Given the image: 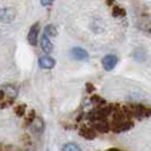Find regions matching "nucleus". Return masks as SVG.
<instances>
[{"instance_id":"12","label":"nucleus","mask_w":151,"mask_h":151,"mask_svg":"<svg viewBox=\"0 0 151 151\" xmlns=\"http://www.w3.org/2000/svg\"><path fill=\"white\" fill-rule=\"evenodd\" d=\"M113 14L116 16H124L125 15V12L119 7H115L113 9Z\"/></svg>"},{"instance_id":"5","label":"nucleus","mask_w":151,"mask_h":151,"mask_svg":"<svg viewBox=\"0 0 151 151\" xmlns=\"http://www.w3.org/2000/svg\"><path fill=\"white\" fill-rule=\"evenodd\" d=\"M56 60L50 56H42L39 58V66L43 69H51L55 67Z\"/></svg>"},{"instance_id":"6","label":"nucleus","mask_w":151,"mask_h":151,"mask_svg":"<svg viewBox=\"0 0 151 151\" xmlns=\"http://www.w3.org/2000/svg\"><path fill=\"white\" fill-rule=\"evenodd\" d=\"M70 55L72 57L75 59V60H85L88 59L89 55L86 52V50H84L83 48H80V47H75L70 50Z\"/></svg>"},{"instance_id":"9","label":"nucleus","mask_w":151,"mask_h":151,"mask_svg":"<svg viewBox=\"0 0 151 151\" xmlns=\"http://www.w3.org/2000/svg\"><path fill=\"white\" fill-rule=\"evenodd\" d=\"M45 34L49 38V37H51V38H55V37H57L58 35V30H57V27L52 25V24H50V25H47L45 29Z\"/></svg>"},{"instance_id":"14","label":"nucleus","mask_w":151,"mask_h":151,"mask_svg":"<svg viewBox=\"0 0 151 151\" xmlns=\"http://www.w3.org/2000/svg\"><path fill=\"white\" fill-rule=\"evenodd\" d=\"M40 4L42 6H51V5H53V1H41Z\"/></svg>"},{"instance_id":"2","label":"nucleus","mask_w":151,"mask_h":151,"mask_svg":"<svg viewBox=\"0 0 151 151\" xmlns=\"http://www.w3.org/2000/svg\"><path fill=\"white\" fill-rule=\"evenodd\" d=\"M117 63H118V58L115 55H106L102 58V66L107 72L113 70L114 68L117 66Z\"/></svg>"},{"instance_id":"4","label":"nucleus","mask_w":151,"mask_h":151,"mask_svg":"<svg viewBox=\"0 0 151 151\" xmlns=\"http://www.w3.org/2000/svg\"><path fill=\"white\" fill-rule=\"evenodd\" d=\"M0 90L4 92V94H5V97L8 99V100H12V101H14L15 98L17 97V94H18V91L16 89L14 85H10V84H7V85H4Z\"/></svg>"},{"instance_id":"15","label":"nucleus","mask_w":151,"mask_h":151,"mask_svg":"<svg viewBox=\"0 0 151 151\" xmlns=\"http://www.w3.org/2000/svg\"><path fill=\"white\" fill-rule=\"evenodd\" d=\"M48 151H49V150H48Z\"/></svg>"},{"instance_id":"13","label":"nucleus","mask_w":151,"mask_h":151,"mask_svg":"<svg viewBox=\"0 0 151 151\" xmlns=\"http://www.w3.org/2000/svg\"><path fill=\"white\" fill-rule=\"evenodd\" d=\"M16 114L17 115H19V116H23L24 115V113H25V106L24 105H22V106H18L17 108H16Z\"/></svg>"},{"instance_id":"3","label":"nucleus","mask_w":151,"mask_h":151,"mask_svg":"<svg viewBox=\"0 0 151 151\" xmlns=\"http://www.w3.org/2000/svg\"><path fill=\"white\" fill-rule=\"evenodd\" d=\"M39 33H40V24L39 23H34L31 26L30 31H29V34H27V40H29L31 45H37Z\"/></svg>"},{"instance_id":"11","label":"nucleus","mask_w":151,"mask_h":151,"mask_svg":"<svg viewBox=\"0 0 151 151\" xmlns=\"http://www.w3.org/2000/svg\"><path fill=\"white\" fill-rule=\"evenodd\" d=\"M61 151H82V150H81V148L75 143H66L63 147Z\"/></svg>"},{"instance_id":"10","label":"nucleus","mask_w":151,"mask_h":151,"mask_svg":"<svg viewBox=\"0 0 151 151\" xmlns=\"http://www.w3.org/2000/svg\"><path fill=\"white\" fill-rule=\"evenodd\" d=\"M133 58H134L136 61H139V63H143V61H145V59H147V55H145V52H144L143 50L139 49V50H135V51H134Z\"/></svg>"},{"instance_id":"8","label":"nucleus","mask_w":151,"mask_h":151,"mask_svg":"<svg viewBox=\"0 0 151 151\" xmlns=\"http://www.w3.org/2000/svg\"><path fill=\"white\" fill-rule=\"evenodd\" d=\"M31 129L34 133H42L43 132V129H45V123L40 118V117H35V119L33 121V123L31 124Z\"/></svg>"},{"instance_id":"7","label":"nucleus","mask_w":151,"mask_h":151,"mask_svg":"<svg viewBox=\"0 0 151 151\" xmlns=\"http://www.w3.org/2000/svg\"><path fill=\"white\" fill-rule=\"evenodd\" d=\"M40 45H41V49H42L45 53H50L51 51H52V49H53L52 43H51L50 39L48 38L45 33H43V34H42V37H41Z\"/></svg>"},{"instance_id":"1","label":"nucleus","mask_w":151,"mask_h":151,"mask_svg":"<svg viewBox=\"0 0 151 151\" xmlns=\"http://www.w3.org/2000/svg\"><path fill=\"white\" fill-rule=\"evenodd\" d=\"M16 10L12 7L0 8V22L10 23L15 19Z\"/></svg>"}]
</instances>
